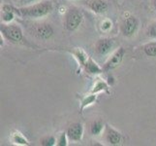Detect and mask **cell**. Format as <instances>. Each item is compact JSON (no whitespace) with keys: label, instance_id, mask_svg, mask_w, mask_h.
<instances>
[{"label":"cell","instance_id":"6da1fadb","mask_svg":"<svg viewBox=\"0 0 156 146\" xmlns=\"http://www.w3.org/2000/svg\"><path fill=\"white\" fill-rule=\"evenodd\" d=\"M13 11L16 15L23 19H42L52 12L53 4L50 0H40L36 3L21 6L20 8L13 6Z\"/></svg>","mask_w":156,"mask_h":146},{"label":"cell","instance_id":"7a4b0ae2","mask_svg":"<svg viewBox=\"0 0 156 146\" xmlns=\"http://www.w3.org/2000/svg\"><path fill=\"white\" fill-rule=\"evenodd\" d=\"M0 32L5 39L11 43H14V44H18V43L23 41V31L17 24L1 23Z\"/></svg>","mask_w":156,"mask_h":146},{"label":"cell","instance_id":"3957f363","mask_svg":"<svg viewBox=\"0 0 156 146\" xmlns=\"http://www.w3.org/2000/svg\"><path fill=\"white\" fill-rule=\"evenodd\" d=\"M83 21V15L76 7L69 8L64 16V26L68 31H76Z\"/></svg>","mask_w":156,"mask_h":146},{"label":"cell","instance_id":"277c9868","mask_svg":"<svg viewBox=\"0 0 156 146\" xmlns=\"http://www.w3.org/2000/svg\"><path fill=\"white\" fill-rule=\"evenodd\" d=\"M31 33L40 40H49L55 34V29L48 23H38L32 25Z\"/></svg>","mask_w":156,"mask_h":146},{"label":"cell","instance_id":"5b68a950","mask_svg":"<svg viewBox=\"0 0 156 146\" xmlns=\"http://www.w3.org/2000/svg\"><path fill=\"white\" fill-rule=\"evenodd\" d=\"M125 49L123 47H119L115 50L114 53L112 54L111 57L106 61V62L103 66V69L105 72L111 71V70H114L115 68H117L120 66L121 62H123V58H124L125 56Z\"/></svg>","mask_w":156,"mask_h":146},{"label":"cell","instance_id":"8992f818","mask_svg":"<svg viewBox=\"0 0 156 146\" xmlns=\"http://www.w3.org/2000/svg\"><path fill=\"white\" fill-rule=\"evenodd\" d=\"M139 28V21L134 16H129L123 20L120 25V32L124 37H132Z\"/></svg>","mask_w":156,"mask_h":146},{"label":"cell","instance_id":"52a82bcc","mask_svg":"<svg viewBox=\"0 0 156 146\" xmlns=\"http://www.w3.org/2000/svg\"><path fill=\"white\" fill-rule=\"evenodd\" d=\"M83 132H84L83 125L82 123H79V122L72 123L66 129L68 138L70 141H72V142L82 141V139L83 137Z\"/></svg>","mask_w":156,"mask_h":146},{"label":"cell","instance_id":"ba28073f","mask_svg":"<svg viewBox=\"0 0 156 146\" xmlns=\"http://www.w3.org/2000/svg\"><path fill=\"white\" fill-rule=\"evenodd\" d=\"M114 46H115L114 39L108 38V37H103V38H100L96 41L94 45V50L97 55L105 56L112 51Z\"/></svg>","mask_w":156,"mask_h":146},{"label":"cell","instance_id":"9c48e42d","mask_svg":"<svg viewBox=\"0 0 156 146\" xmlns=\"http://www.w3.org/2000/svg\"><path fill=\"white\" fill-rule=\"evenodd\" d=\"M103 133L105 137V140L110 145H118L122 141V134L112 126L106 125Z\"/></svg>","mask_w":156,"mask_h":146},{"label":"cell","instance_id":"30bf717a","mask_svg":"<svg viewBox=\"0 0 156 146\" xmlns=\"http://www.w3.org/2000/svg\"><path fill=\"white\" fill-rule=\"evenodd\" d=\"M83 4L91 12L98 15L106 13L109 9V4L106 0H85Z\"/></svg>","mask_w":156,"mask_h":146},{"label":"cell","instance_id":"8fae6325","mask_svg":"<svg viewBox=\"0 0 156 146\" xmlns=\"http://www.w3.org/2000/svg\"><path fill=\"white\" fill-rule=\"evenodd\" d=\"M83 68L84 69L85 72L90 75H99L104 72L103 67H101L91 57H89L87 58V61L85 62L84 66Z\"/></svg>","mask_w":156,"mask_h":146},{"label":"cell","instance_id":"7c38bea8","mask_svg":"<svg viewBox=\"0 0 156 146\" xmlns=\"http://www.w3.org/2000/svg\"><path fill=\"white\" fill-rule=\"evenodd\" d=\"M16 13L13 11V6L11 5H3L1 11V20L2 23L9 24L12 23L15 19Z\"/></svg>","mask_w":156,"mask_h":146},{"label":"cell","instance_id":"4fadbf2b","mask_svg":"<svg viewBox=\"0 0 156 146\" xmlns=\"http://www.w3.org/2000/svg\"><path fill=\"white\" fill-rule=\"evenodd\" d=\"M69 52L74 56V58H76V61L78 62V63L80 64V66L82 67H83L85 62H87V58H89L87 56V54L80 48H75V49H73V50L69 51Z\"/></svg>","mask_w":156,"mask_h":146},{"label":"cell","instance_id":"5bb4252c","mask_svg":"<svg viewBox=\"0 0 156 146\" xmlns=\"http://www.w3.org/2000/svg\"><path fill=\"white\" fill-rule=\"evenodd\" d=\"M105 127L106 125L103 123V121L101 120H94L91 122L90 124V128H89V132L94 137H97L102 134V133H104L105 131Z\"/></svg>","mask_w":156,"mask_h":146},{"label":"cell","instance_id":"9a60e30c","mask_svg":"<svg viewBox=\"0 0 156 146\" xmlns=\"http://www.w3.org/2000/svg\"><path fill=\"white\" fill-rule=\"evenodd\" d=\"M102 92L109 94V85H108L106 81H104L103 79L98 78L96 80L94 86L92 87V89H91L89 93L90 94H99V93H102Z\"/></svg>","mask_w":156,"mask_h":146},{"label":"cell","instance_id":"2e32d148","mask_svg":"<svg viewBox=\"0 0 156 146\" xmlns=\"http://www.w3.org/2000/svg\"><path fill=\"white\" fill-rule=\"evenodd\" d=\"M11 140H12V142L16 145L27 146L30 144L29 141L26 139V137L23 136V134L18 131H15L11 133Z\"/></svg>","mask_w":156,"mask_h":146},{"label":"cell","instance_id":"e0dca14e","mask_svg":"<svg viewBox=\"0 0 156 146\" xmlns=\"http://www.w3.org/2000/svg\"><path fill=\"white\" fill-rule=\"evenodd\" d=\"M97 94H90L85 95L83 99H82V101H80V111L83 112V110L85 108H87L88 106L92 105L93 103H95L96 100H97Z\"/></svg>","mask_w":156,"mask_h":146},{"label":"cell","instance_id":"ac0fdd59","mask_svg":"<svg viewBox=\"0 0 156 146\" xmlns=\"http://www.w3.org/2000/svg\"><path fill=\"white\" fill-rule=\"evenodd\" d=\"M144 54L148 58H156V42H149L143 46Z\"/></svg>","mask_w":156,"mask_h":146},{"label":"cell","instance_id":"d6986e66","mask_svg":"<svg viewBox=\"0 0 156 146\" xmlns=\"http://www.w3.org/2000/svg\"><path fill=\"white\" fill-rule=\"evenodd\" d=\"M40 144L43 146H53L56 144V138L53 136H46L40 139Z\"/></svg>","mask_w":156,"mask_h":146},{"label":"cell","instance_id":"ffe728a7","mask_svg":"<svg viewBox=\"0 0 156 146\" xmlns=\"http://www.w3.org/2000/svg\"><path fill=\"white\" fill-rule=\"evenodd\" d=\"M68 141H69V138L67 136V133L62 132L58 134V137L56 138V145L57 146H67Z\"/></svg>","mask_w":156,"mask_h":146},{"label":"cell","instance_id":"44dd1931","mask_svg":"<svg viewBox=\"0 0 156 146\" xmlns=\"http://www.w3.org/2000/svg\"><path fill=\"white\" fill-rule=\"evenodd\" d=\"M147 35L149 38L156 39V21L150 23L147 28Z\"/></svg>","mask_w":156,"mask_h":146},{"label":"cell","instance_id":"7402d4cb","mask_svg":"<svg viewBox=\"0 0 156 146\" xmlns=\"http://www.w3.org/2000/svg\"><path fill=\"white\" fill-rule=\"evenodd\" d=\"M112 21L110 20H104L101 24V29L103 31H109L112 28Z\"/></svg>","mask_w":156,"mask_h":146},{"label":"cell","instance_id":"603a6c76","mask_svg":"<svg viewBox=\"0 0 156 146\" xmlns=\"http://www.w3.org/2000/svg\"><path fill=\"white\" fill-rule=\"evenodd\" d=\"M40 1V0H19L20 4L21 6H26V5H30V4H33Z\"/></svg>","mask_w":156,"mask_h":146},{"label":"cell","instance_id":"cb8c5ba5","mask_svg":"<svg viewBox=\"0 0 156 146\" xmlns=\"http://www.w3.org/2000/svg\"><path fill=\"white\" fill-rule=\"evenodd\" d=\"M152 5H153V8L156 10V0H152Z\"/></svg>","mask_w":156,"mask_h":146}]
</instances>
